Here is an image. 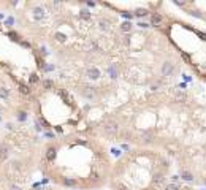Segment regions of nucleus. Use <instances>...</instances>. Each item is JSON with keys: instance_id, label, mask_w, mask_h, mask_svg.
Wrapping results in <instances>:
<instances>
[{"instance_id": "nucleus-1", "label": "nucleus", "mask_w": 206, "mask_h": 190, "mask_svg": "<svg viewBox=\"0 0 206 190\" xmlns=\"http://www.w3.org/2000/svg\"><path fill=\"white\" fill-rule=\"evenodd\" d=\"M117 128H119V124H117L116 120H113V119H110V120H105V124H103V130H105L106 133H110V135L116 133Z\"/></svg>"}, {"instance_id": "nucleus-2", "label": "nucleus", "mask_w": 206, "mask_h": 190, "mask_svg": "<svg viewBox=\"0 0 206 190\" xmlns=\"http://www.w3.org/2000/svg\"><path fill=\"white\" fill-rule=\"evenodd\" d=\"M173 73H175V65H173L171 62H165V64L162 65V75L163 76H171Z\"/></svg>"}, {"instance_id": "nucleus-3", "label": "nucleus", "mask_w": 206, "mask_h": 190, "mask_svg": "<svg viewBox=\"0 0 206 190\" xmlns=\"http://www.w3.org/2000/svg\"><path fill=\"white\" fill-rule=\"evenodd\" d=\"M82 95L86 97V98H89V100H92V98H95V90H94V87H84L82 89Z\"/></svg>"}, {"instance_id": "nucleus-4", "label": "nucleus", "mask_w": 206, "mask_h": 190, "mask_svg": "<svg viewBox=\"0 0 206 190\" xmlns=\"http://www.w3.org/2000/svg\"><path fill=\"white\" fill-rule=\"evenodd\" d=\"M87 76H89L90 79L100 78V70H98V68H95V67H90L89 70H87Z\"/></svg>"}, {"instance_id": "nucleus-5", "label": "nucleus", "mask_w": 206, "mask_h": 190, "mask_svg": "<svg viewBox=\"0 0 206 190\" xmlns=\"http://www.w3.org/2000/svg\"><path fill=\"white\" fill-rule=\"evenodd\" d=\"M8 154H10V149H8V146H0V159L2 160H5L8 157Z\"/></svg>"}, {"instance_id": "nucleus-6", "label": "nucleus", "mask_w": 206, "mask_h": 190, "mask_svg": "<svg viewBox=\"0 0 206 190\" xmlns=\"http://www.w3.org/2000/svg\"><path fill=\"white\" fill-rule=\"evenodd\" d=\"M108 71H110V76H111L113 79H116V78H117V75H119V71H117L116 65H111V67H110V70H108Z\"/></svg>"}, {"instance_id": "nucleus-7", "label": "nucleus", "mask_w": 206, "mask_h": 190, "mask_svg": "<svg viewBox=\"0 0 206 190\" xmlns=\"http://www.w3.org/2000/svg\"><path fill=\"white\" fill-rule=\"evenodd\" d=\"M141 141L143 142H152V135L151 133H141Z\"/></svg>"}, {"instance_id": "nucleus-8", "label": "nucleus", "mask_w": 206, "mask_h": 190, "mask_svg": "<svg viewBox=\"0 0 206 190\" xmlns=\"http://www.w3.org/2000/svg\"><path fill=\"white\" fill-rule=\"evenodd\" d=\"M181 177H182V179H185V181H192L193 179V176L189 173V171H181Z\"/></svg>"}, {"instance_id": "nucleus-9", "label": "nucleus", "mask_w": 206, "mask_h": 190, "mask_svg": "<svg viewBox=\"0 0 206 190\" xmlns=\"http://www.w3.org/2000/svg\"><path fill=\"white\" fill-rule=\"evenodd\" d=\"M46 157H48V160H54V157H56V149L49 147V149H48V154H46Z\"/></svg>"}, {"instance_id": "nucleus-10", "label": "nucleus", "mask_w": 206, "mask_h": 190, "mask_svg": "<svg viewBox=\"0 0 206 190\" xmlns=\"http://www.w3.org/2000/svg\"><path fill=\"white\" fill-rule=\"evenodd\" d=\"M120 29H122L124 32H128L132 29V22H128V21H125V22L122 24V25H120Z\"/></svg>"}, {"instance_id": "nucleus-11", "label": "nucleus", "mask_w": 206, "mask_h": 190, "mask_svg": "<svg viewBox=\"0 0 206 190\" xmlns=\"http://www.w3.org/2000/svg\"><path fill=\"white\" fill-rule=\"evenodd\" d=\"M33 13H35V17L40 19V17H43V13H45V11H43V8H35Z\"/></svg>"}, {"instance_id": "nucleus-12", "label": "nucleus", "mask_w": 206, "mask_h": 190, "mask_svg": "<svg viewBox=\"0 0 206 190\" xmlns=\"http://www.w3.org/2000/svg\"><path fill=\"white\" fill-rule=\"evenodd\" d=\"M108 27H110V21H108V19L100 21V29H102V30H106Z\"/></svg>"}, {"instance_id": "nucleus-13", "label": "nucleus", "mask_w": 206, "mask_h": 190, "mask_svg": "<svg viewBox=\"0 0 206 190\" xmlns=\"http://www.w3.org/2000/svg\"><path fill=\"white\" fill-rule=\"evenodd\" d=\"M0 98H8V89L0 87Z\"/></svg>"}, {"instance_id": "nucleus-14", "label": "nucleus", "mask_w": 206, "mask_h": 190, "mask_svg": "<svg viewBox=\"0 0 206 190\" xmlns=\"http://www.w3.org/2000/svg\"><path fill=\"white\" fill-rule=\"evenodd\" d=\"M135 14H136L138 17H141V16H148V10H141V8H138V10L135 11Z\"/></svg>"}, {"instance_id": "nucleus-15", "label": "nucleus", "mask_w": 206, "mask_h": 190, "mask_svg": "<svg viewBox=\"0 0 206 190\" xmlns=\"http://www.w3.org/2000/svg\"><path fill=\"white\" fill-rule=\"evenodd\" d=\"M79 17H82V19H89L90 17V13L87 10H82L81 13H79Z\"/></svg>"}, {"instance_id": "nucleus-16", "label": "nucleus", "mask_w": 206, "mask_h": 190, "mask_svg": "<svg viewBox=\"0 0 206 190\" xmlns=\"http://www.w3.org/2000/svg\"><path fill=\"white\" fill-rule=\"evenodd\" d=\"M165 190H179V187L176 184H168V185L165 187Z\"/></svg>"}, {"instance_id": "nucleus-17", "label": "nucleus", "mask_w": 206, "mask_h": 190, "mask_svg": "<svg viewBox=\"0 0 206 190\" xmlns=\"http://www.w3.org/2000/svg\"><path fill=\"white\" fill-rule=\"evenodd\" d=\"M43 86H45L46 89H51V87H52V81H49V79H45V81H43Z\"/></svg>"}, {"instance_id": "nucleus-18", "label": "nucleus", "mask_w": 206, "mask_h": 190, "mask_svg": "<svg viewBox=\"0 0 206 190\" xmlns=\"http://www.w3.org/2000/svg\"><path fill=\"white\" fill-rule=\"evenodd\" d=\"M56 38H57V41H60V43L62 41H65V35L64 33H56Z\"/></svg>"}, {"instance_id": "nucleus-19", "label": "nucleus", "mask_w": 206, "mask_h": 190, "mask_svg": "<svg viewBox=\"0 0 206 190\" xmlns=\"http://www.w3.org/2000/svg\"><path fill=\"white\" fill-rule=\"evenodd\" d=\"M162 181H163V176H162V174H155L154 176V182H162Z\"/></svg>"}, {"instance_id": "nucleus-20", "label": "nucleus", "mask_w": 206, "mask_h": 190, "mask_svg": "<svg viewBox=\"0 0 206 190\" xmlns=\"http://www.w3.org/2000/svg\"><path fill=\"white\" fill-rule=\"evenodd\" d=\"M160 21H162L160 16H152V24H159Z\"/></svg>"}, {"instance_id": "nucleus-21", "label": "nucleus", "mask_w": 206, "mask_h": 190, "mask_svg": "<svg viewBox=\"0 0 206 190\" xmlns=\"http://www.w3.org/2000/svg\"><path fill=\"white\" fill-rule=\"evenodd\" d=\"M64 184H65V185H75V181H73V179H65V181H64Z\"/></svg>"}, {"instance_id": "nucleus-22", "label": "nucleus", "mask_w": 206, "mask_h": 190, "mask_svg": "<svg viewBox=\"0 0 206 190\" xmlns=\"http://www.w3.org/2000/svg\"><path fill=\"white\" fill-rule=\"evenodd\" d=\"M10 190H21V189H19L17 185H11V187H10Z\"/></svg>"}, {"instance_id": "nucleus-23", "label": "nucleus", "mask_w": 206, "mask_h": 190, "mask_svg": "<svg viewBox=\"0 0 206 190\" xmlns=\"http://www.w3.org/2000/svg\"><path fill=\"white\" fill-rule=\"evenodd\" d=\"M119 190H127V189H124V187H122V189H119Z\"/></svg>"}]
</instances>
